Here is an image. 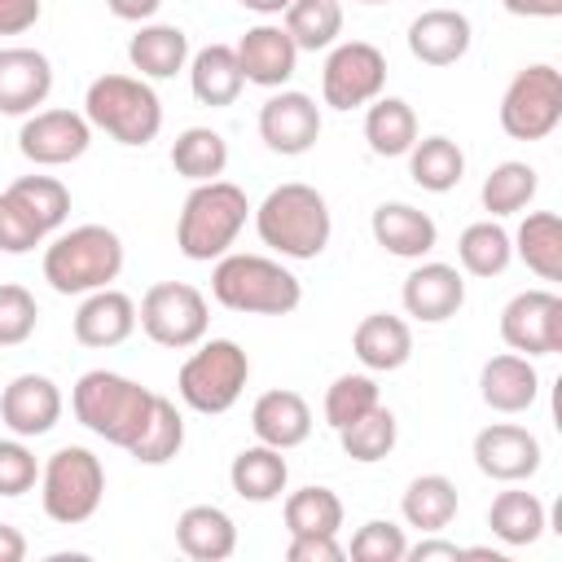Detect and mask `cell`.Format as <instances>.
Wrapping results in <instances>:
<instances>
[{
    "instance_id": "obj_18",
    "label": "cell",
    "mask_w": 562,
    "mask_h": 562,
    "mask_svg": "<svg viewBox=\"0 0 562 562\" xmlns=\"http://www.w3.org/2000/svg\"><path fill=\"white\" fill-rule=\"evenodd\" d=\"M53 92V61L40 48H0V114H35Z\"/></svg>"
},
{
    "instance_id": "obj_37",
    "label": "cell",
    "mask_w": 562,
    "mask_h": 562,
    "mask_svg": "<svg viewBox=\"0 0 562 562\" xmlns=\"http://www.w3.org/2000/svg\"><path fill=\"white\" fill-rule=\"evenodd\" d=\"M536 189H540L536 167L509 158V162H496V167L487 171L479 198H483V211H487L492 220H505V215H518V211L536 198Z\"/></svg>"
},
{
    "instance_id": "obj_27",
    "label": "cell",
    "mask_w": 562,
    "mask_h": 562,
    "mask_svg": "<svg viewBox=\"0 0 562 562\" xmlns=\"http://www.w3.org/2000/svg\"><path fill=\"white\" fill-rule=\"evenodd\" d=\"M127 61L140 79H176L189 66V35L171 22H145L127 40Z\"/></svg>"
},
{
    "instance_id": "obj_16",
    "label": "cell",
    "mask_w": 562,
    "mask_h": 562,
    "mask_svg": "<svg viewBox=\"0 0 562 562\" xmlns=\"http://www.w3.org/2000/svg\"><path fill=\"white\" fill-rule=\"evenodd\" d=\"M0 422L18 439H40L61 422V391L48 373H18L0 391Z\"/></svg>"
},
{
    "instance_id": "obj_49",
    "label": "cell",
    "mask_w": 562,
    "mask_h": 562,
    "mask_svg": "<svg viewBox=\"0 0 562 562\" xmlns=\"http://www.w3.org/2000/svg\"><path fill=\"white\" fill-rule=\"evenodd\" d=\"M40 22V0H0V35H22Z\"/></svg>"
},
{
    "instance_id": "obj_44",
    "label": "cell",
    "mask_w": 562,
    "mask_h": 562,
    "mask_svg": "<svg viewBox=\"0 0 562 562\" xmlns=\"http://www.w3.org/2000/svg\"><path fill=\"white\" fill-rule=\"evenodd\" d=\"M404 553H408V536L391 518H369L364 527H356L347 544V558L356 562H404Z\"/></svg>"
},
{
    "instance_id": "obj_5",
    "label": "cell",
    "mask_w": 562,
    "mask_h": 562,
    "mask_svg": "<svg viewBox=\"0 0 562 562\" xmlns=\"http://www.w3.org/2000/svg\"><path fill=\"white\" fill-rule=\"evenodd\" d=\"M123 272V241L105 224H79L44 246V281L57 294H92Z\"/></svg>"
},
{
    "instance_id": "obj_10",
    "label": "cell",
    "mask_w": 562,
    "mask_h": 562,
    "mask_svg": "<svg viewBox=\"0 0 562 562\" xmlns=\"http://www.w3.org/2000/svg\"><path fill=\"white\" fill-rule=\"evenodd\" d=\"M136 325L145 329L149 342L184 351V347H198L206 338L211 312H206V299H202L198 285H189V281H158V285L145 290L140 307H136Z\"/></svg>"
},
{
    "instance_id": "obj_48",
    "label": "cell",
    "mask_w": 562,
    "mask_h": 562,
    "mask_svg": "<svg viewBox=\"0 0 562 562\" xmlns=\"http://www.w3.org/2000/svg\"><path fill=\"white\" fill-rule=\"evenodd\" d=\"M285 558H290V562H342V558H347V549L338 544V536L307 531V536H290Z\"/></svg>"
},
{
    "instance_id": "obj_53",
    "label": "cell",
    "mask_w": 562,
    "mask_h": 562,
    "mask_svg": "<svg viewBox=\"0 0 562 562\" xmlns=\"http://www.w3.org/2000/svg\"><path fill=\"white\" fill-rule=\"evenodd\" d=\"M26 558V536L13 522H0V562H22Z\"/></svg>"
},
{
    "instance_id": "obj_13",
    "label": "cell",
    "mask_w": 562,
    "mask_h": 562,
    "mask_svg": "<svg viewBox=\"0 0 562 562\" xmlns=\"http://www.w3.org/2000/svg\"><path fill=\"white\" fill-rule=\"evenodd\" d=\"M88 145H92V123L75 110H35L18 132V149L35 167H66L83 158Z\"/></svg>"
},
{
    "instance_id": "obj_38",
    "label": "cell",
    "mask_w": 562,
    "mask_h": 562,
    "mask_svg": "<svg viewBox=\"0 0 562 562\" xmlns=\"http://www.w3.org/2000/svg\"><path fill=\"white\" fill-rule=\"evenodd\" d=\"M457 259H461V268L470 277H501L509 268V259H514V241L496 220H479V224L461 228Z\"/></svg>"
},
{
    "instance_id": "obj_25",
    "label": "cell",
    "mask_w": 562,
    "mask_h": 562,
    "mask_svg": "<svg viewBox=\"0 0 562 562\" xmlns=\"http://www.w3.org/2000/svg\"><path fill=\"white\" fill-rule=\"evenodd\" d=\"M369 228H373V241H378L386 255H395V259H422V255H430L435 241H439L435 220H430L426 211L408 206V202H382V206L373 211Z\"/></svg>"
},
{
    "instance_id": "obj_2",
    "label": "cell",
    "mask_w": 562,
    "mask_h": 562,
    "mask_svg": "<svg viewBox=\"0 0 562 562\" xmlns=\"http://www.w3.org/2000/svg\"><path fill=\"white\" fill-rule=\"evenodd\" d=\"M255 233L281 259H316L334 233L329 202L312 184L285 180L255 206Z\"/></svg>"
},
{
    "instance_id": "obj_33",
    "label": "cell",
    "mask_w": 562,
    "mask_h": 562,
    "mask_svg": "<svg viewBox=\"0 0 562 562\" xmlns=\"http://www.w3.org/2000/svg\"><path fill=\"white\" fill-rule=\"evenodd\" d=\"M509 241H514V255L540 281H562V220L553 211H531Z\"/></svg>"
},
{
    "instance_id": "obj_7",
    "label": "cell",
    "mask_w": 562,
    "mask_h": 562,
    "mask_svg": "<svg viewBox=\"0 0 562 562\" xmlns=\"http://www.w3.org/2000/svg\"><path fill=\"white\" fill-rule=\"evenodd\" d=\"M250 382V356L241 351V342L233 338H211V342H198V351L180 364L176 373V391L180 400L193 408V413H206V417H220L228 413L241 391Z\"/></svg>"
},
{
    "instance_id": "obj_1",
    "label": "cell",
    "mask_w": 562,
    "mask_h": 562,
    "mask_svg": "<svg viewBox=\"0 0 562 562\" xmlns=\"http://www.w3.org/2000/svg\"><path fill=\"white\" fill-rule=\"evenodd\" d=\"M154 400L158 391L123 378V373H110V369H88L75 391H70V408L79 417V426H88L97 439L114 443V448H132L154 413Z\"/></svg>"
},
{
    "instance_id": "obj_12",
    "label": "cell",
    "mask_w": 562,
    "mask_h": 562,
    "mask_svg": "<svg viewBox=\"0 0 562 562\" xmlns=\"http://www.w3.org/2000/svg\"><path fill=\"white\" fill-rule=\"evenodd\" d=\"M501 338L509 351L536 360L562 351V299L553 290H522L501 312Z\"/></svg>"
},
{
    "instance_id": "obj_51",
    "label": "cell",
    "mask_w": 562,
    "mask_h": 562,
    "mask_svg": "<svg viewBox=\"0 0 562 562\" xmlns=\"http://www.w3.org/2000/svg\"><path fill=\"white\" fill-rule=\"evenodd\" d=\"M105 4H110V13L123 18V22H149V18L162 9V0H105Z\"/></svg>"
},
{
    "instance_id": "obj_28",
    "label": "cell",
    "mask_w": 562,
    "mask_h": 562,
    "mask_svg": "<svg viewBox=\"0 0 562 562\" xmlns=\"http://www.w3.org/2000/svg\"><path fill=\"white\" fill-rule=\"evenodd\" d=\"M189 88L202 105H233L246 88L241 61L233 44H206L189 57Z\"/></svg>"
},
{
    "instance_id": "obj_41",
    "label": "cell",
    "mask_w": 562,
    "mask_h": 562,
    "mask_svg": "<svg viewBox=\"0 0 562 562\" xmlns=\"http://www.w3.org/2000/svg\"><path fill=\"white\" fill-rule=\"evenodd\" d=\"M4 193L40 224L44 237L57 233V228L66 224V215H70V193H66V184L53 180V176H18Z\"/></svg>"
},
{
    "instance_id": "obj_52",
    "label": "cell",
    "mask_w": 562,
    "mask_h": 562,
    "mask_svg": "<svg viewBox=\"0 0 562 562\" xmlns=\"http://www.w3.org/2000/svg\"><path fill=\"white\" fill-rule=\"evenodd\" d=\"M514 18H562V0H501Z\"/></svg>"
},
{
    "instance_id": "obj_9",
    "label": "cell",
    "mask_w": 562,
    "mask_h": 562,
    "mask_svg": "<svg viewBox=\"0 0 562 562\" xmlns=\"http://www.w3.org/2000/svg\"><path fill=\"white\" fill-rule=\"evenodd\" d=\"M562 123V70L549 61L522 66L501 97V132L509 140H544Z\"/></svg>"
},
{
    "instance_id": "obj_55",
    "label": "cell",
    "mask_w": 562,
    "mask_h": 562,
    "mask_svg": "<svg viewBox=\"0 0 562 562\" xmlns=\"http://www.w3.org/2000/svg\"><path fill=\"white\" fill-rule=\"evenodd\" d=\"M342 4V0H338ZM356 4H386V0H356Z\"/></svg>"
},
{
    "instance_id": "obj_29",
    "label": "cell",
    "mask_w": 562,
    "mask_h": 562,
    "mask_svg": "<svg viewBox=\"0 0 562 562\" xmlns=\"http://www.w3.org/2000/svg\"><path fill=\"white\" fill-rule=\"evenodd\" d=\"M228 483H233V492H237L241 501H250V505H268V501H277V496L285 492V483H290V465H285L281 448L250 443V448H241V452L233 457V465H228Z\"/></svg>"
},
{
    "instance_id": "obj_4",
    "label": "cell",
    "mask_w": 562,
    "mask_h": 562,
    "mask_svg": "<svg viewBox=\"0 0 562 562\" xmlns=\"http://www.w3.org/2000/svg\"><path fill=\"white\" fill-rule=\"evenodd\" d=\"M250 202L233 180H202L193 184V193L180 206L176 220V246L184 259L193 263H211L220 255H228V246L237 241V233L246 228Z\"/></svg>"
},
{
    "instance_id": "obj_47",
    "label": "cell",
    "mask_w": 562,
    "mask_h": 562,
    "mask_svg": "<svg viewBox=\"0 0 562 562\" xmlns=\"http://www.w3.org/2000/svg\"><path fill=\"white\" fill-rule=\"evenodd\" d=\"M40 241H44L40 224H35L9 193H0V250H4V255H26V250H35Z\"/></svg>"
},
{
    "instance_id": "obj_39",
    "label": "cell",
    "mask_w": 562,
    "mask_h": 562,
    "mask_svg": "<svg viewBox=\"0 0 562 562\" xmlns=\"http://www.w3.org/2000/svg\"><path fill=\"white\" fill-rule=\"evenodd\" d=\"M395 439H400V422H395V413H391L386 404H373L364 417H356V422H347V426L338 430L342 452H347L351 461H360V465H373V461L391 457Z\"/></svg>"
},
{
    "instance_id": "obj_3",
    "label": "cell",
    "mask_w": 562,
    "mask_h": 562,
    "mask_svg": "<svg viewBox=\"0 0 562 562\" xmlns=\"http://www.w3.org/2000/svg\"><path fill=\"white\" fill-rule=\"evenodd\" d=\"M211 294L228 312L285 316L303 303V281L268 255H220L211 272Z\"/></svg>"
},
{
    "instance_id": "obj_20",
    "label": "cell",
    "mask_w": 562,
    "mask_h": 562,
    "mask_svg": "<svg viewBox=\"0 0 562 562\" xmlns=\"http://www.w3.org/2000/svg\"><path fill=\"white\" fill-rule=\"evenodd\" d=\"M237 61H241L246 83L281 88V83H290L294 66H299V48H294V40L285 35V26L259 22V26H250V31L237 40Z\"/></svg>"
},
{
    "instance_id": "obj_50",
    "label": "cell",
    "mask_w": 562,
    "mask_h": 562,
    "mask_svg": "<svg viewBox=\"0 0 562 562\" xmlns=\"http://www.w3.org/2000/svg\"><path fill=\"white\" fill-rule=\"evenodd\" d=\"M404 558H413V562H430V558H465V549L461 544H452V540H439V531H430V536H422L417 544H408V553Z\"/></svg>"
},
{
    "instance_id": "obj_42",
    "label": "cell",
    "mask_w": 562,
    "mask_h": 562,
    "mask_svg": "<svg viewBox=\"0 0 562 562\" xmlns=\"http://www.w3.org/2000/svg\"><path fill=\"white\" fill-rule=\"evenodd\" d=\"M184 448V417H180V408L167 400V395H158L154 400V413H149V422H145V430H140V439L127 448L140 465H167L176 452Z\"/></svg>"
},
{
    "instance_id": "obj_31",
    "label": "cell",
    "mask_w": 562,
    "mask_h": 562,
    "mask_svg": "<svg viewBox=\"0 0 562 562\" xmlns=\"http://www.w3.org/2000/svg\"><path fill=\"white\" fill-rule=\"evenodd\" d=\"M487 527L501 544L509 549H522V544H536L544 536V501L527 487H509L492 501L487 509Z\"/></svg>"
},
{
    "instance_id": "obj_54",
    "label": "cell",
    "mask_w": 562,
    "mask_h": 562,
    "mask_svg": "<svg viewBox=\"0 0 562 562\" xmlns=\"http://www.w3.org/2000/svg\"><path fill=\"white\" fill-rule=\"evenodd\" d=\"M237 4L250 9V13H259V18H277V13L290 9V0H237Z\"/></svg>"
},
{
    "instance_id": "obj_17",
    "label": "cell",
    "mask_w": 562,
    "mask_h": 562,
    "mask_svg": "<svg viewBox=\"0 0 562 562\" xmlns=\"http://www.w3.org/2000/svg\"><path fill=\"white\" fill-rule=\"evenodd\" d=\"M400 303H404V312L413 321L439 325V321H448V316L461 312V303H465V277L452 263H439V259L417 263L404 277V285H400Z\"/></svg>"
},
{
    "instance_id": "obj_32",
    "label": "cell",
    "mask_w": 562,
    "mask_h": 562,
    "mask_svg": "<svg viewBox=\"0 0 562 562\" xmlns=\"http://www.w3.org/2000/svg\"><path fill=\"white\" fill-rule=\"evenodd\" d=\"M364 140L378 158H404L417 140V114L404 97H373L364 114Z\"/></svg>"
},
{
    "instance_id": "obj_35",
    "label": "cell",
    "mask_w": 562,
    "mask_h": 562,
    "mask_svg": "<svg viewBox=\"0 0 562 562\" xmlns=\"http://www.w3.org/2000/svg\"><path fill=\"white\" fill-rule=\"evenodd\" d=\"M171 167L176 176L202 184V180H220L228 167V140L215 127H184L171 140Z\"/></svg>"
},
{
    "instance_id": "obj_40",
    "label": "cell",
    "mask_w": 562,
    "mask_h": 562,
    "mask_svg": "<svg viewBox=\"0 0 562 562\" xmlns=\"http://www.w3.org/2000/svg\"><path fill=\"white\" fill-rule=\"evenodd\" d=\"M281 514H285L290 536H307V531L338 536V527H342V501H338L334 487H321V483H307V487L290 492Z\"/></svg>"
},
{
    "instance_id": "obj_14",
    "label": "cell",
    "mask_w": 562,
    "mask_h": 562,
    "mask_svg": "<svg viewBox=\"0 0 562 562\" xmlns=\"http://www.w3.org/2000/svg\"><path fill=\"white\" fill-rule=\"evenodd\" d=\"M540 439L527 426L514 422H492L474 435V465L479 474L496 479V483H522L540 470Z\"/></svg>"
},
{
    "instance_id": "obj_23",
    "label": "cell",
    "mask_w": 562,
    "mask_h": 562,
    "mask_svg": "<svg viewBox=\"0 0 562 562\" xmlns=\"http://www.w3.org/2000/svg\"><path fill=\"white\" fill-rule=\"evenodd\" d=\"M250 430L268 448H281V452L299 448L312 435V408H307V400L299 391H285V386L263 391L255 400V408H250Z\"/></svg>"
},
{
    "instance_id": "obj_43",
    "label": "cell",
    "mask_w": 562,
    "mask_h": 562,
    "mask_svg": "<svg viewBox=\"0 0 562 562\" xmlns=\"http://www.w3.org/2000/svg\"><path fill=\"white\" fill-rule=\"evenodd\" d=\"M373 404H382L378 382H373L369 373H342V378H334L329 391H325V422H329L334 430H342L347 422L364 417Z\"/></svg>"
},
{
    "instance_id": "obj_21",
    "label": "cell",
    "mask_w": 562,
    "mask_h": 562,
    "mask_svg": "<svg viewBox=\"0 0 562 562\" xmlns=\"http://www.w3.org/2000/svg\"><path fill=\"white\" fill-rule=\"evenodd\" d=\"M136 329V303L114 290V285H101L92 294H83L79 312H75V342L79 347H119L127 342Z\"/></svg>"
},
{
    "instance_id": "obj_11",
    "label": "cell",
    "mask_w": 562,
    "mask_h": 562,
    "mask_svg": "<svg viewBox=\"0 0 562 562\" xmlns=\"http://www.w3.org/2000/svg\"><path fill=\"white\" fill-rule=\"evenodd\" d=\"M386 88V57L378 44L369 40H347L334 44L321 70V97L329 110H356L369 105L373 97H382Z\"/></svg>"
},
{
    "instance_id": "obj_8",
    "label": "cell",
    "mask_w": 562,
    "mask_h": 562,
    "mask_svg": "<svg viewBox=\"0 0 562 562\" xmlns=\"http://www.w3.org/2000/svg\"><path fill=\"white\" fill-rule=\"evenodd\" d=\"M105 496V465L92 448L66 443L40 465V501L44 514L61 527H79L101 509Z\"/></svg>"
},
{
    "instance_id": "obj_26",
    "label": "cell",
    "mask_w": 562,
    "mask_h": 562,
    "mask_svg": "<svg viewBox=\"0 0 562 562\" xmlns=\"http://www.w3.org/2000/svg\"><path fill=\"white\" fill-rule=\"evenodd\" d=\"M176 544L193 562H224L237 549V522L220 505H189L176 518Z\"/></svg>"
},
{
    "instance_id": "obj_30",
    "label": "cell",
    "mask_w": 562,
    "mask_h": 562,
    "mask_svg": "<svg viewBox=\"0 0 562 562\" xmlns=\"http://www.w3.org/2000/svg\"><path fill=\"white\" fill-rule=\"evenodd\" d=\"M400 514L422 536L443 531L457 518V483L448 474H417L400 496Z\"/></svg>"
},
{
    "instance_id": "obj_46",
    "label": "cell",
    "mask_w": 562,
    "mask_h": 562,
    "mask_svg": "<svg viewBox=\"0 0 562 562\" xmlns=\"http://www.w3.org/2000/svg\"><path fill=\"white\" fill-rule=\"evenodd\" d=\"M40 479V465H35V452L13 435V439H0V496H22L31 492Z\"/></svg>"
},
{
    "instance_id": "obj_19",
    "label": "cell",
    "mask_w": 562,
    "mask_h": 562,
    "mask_svg": "<svg viewBox=\"0 0 562 562\" xmlns=\"http://www.w3.org/2000/svg\"><path fill=\"white\" fill-rule=\"evenodd\" d=\"M474 44V26L461 9H426L408 22V53L422 66H457Z\"/></svg>"
},
{
    "instance_id": "obj_22",
    "label": "cell",
    "mask_w": 562,
    "mask_h": 562,
    "mask_svg": "<svg viewBox=\"0 0 562 562\" xmlns=\"http://www.w3.org/2000/svg\"><path fill=\"white\" fill-rule=\"evenodd\" d=\"M479 395L492 413H527L540 395V373L527 356L505 351L479 369Z\"/></svg>"
},
{
    "instance_id": "obj_24",
    "label": "cell",
    "mask_w": 562,
    "mask_h": 562,
    "mask_svg": "<svg viewBox=\"0 0 562 562\" xmlns=\"http://www.w3.org/2000/svg\"><path fill=\"white\" fill-rule=\"evenodd\" d=\"M351 351L356 360L369 369V373H395L408 364L413 356V329L404 316H391V312H369L356 334H351Z\"/></svg>"
},
{
    "instance_id": "obj_34",
    "label": "cell",
    "mask_w": 562,
    "mask_h": 562,
    "mask_svg": "<svg viewBox=\"0 0 562 562\" xmlns=\"http://www.w3.org/2000/svg\"><path fill=\"white\" fill-rule=\"evenodd\" d=\"M408 176H413V184L426 189V193H448V189H457L461 176H465V154H461V145L448 140V136H422V140H413V149H408Z\"/></svg>"
},
{
    "instance_id": "obj_6",
    "label": "cell",
    "mask_w": 562,
    "mask_h": 562,
    "mask_svg": "<svg viewBox=\"0 0 562 562\" xmlns=\"http://www.w3.org/2000/svg\"><path fill=\"white\" fill-rule=\"evenodd\" d=\"M83 119L119 145H149L162 132V101L136 75H101L83 92Z\"/></svg>"
},
{
    "instance_id": "obj_15",
    "label": "cell",
    "mask_w": 562,
    "mask_h": 562,
    "mask_svg": "<svg viewBox=\"0 0 562 562\" xmlns=\"http://www.w3.org/2000/svg\"><path fill=\"white\" fill-rule=\"evenodd\" d=\"M259 136L272 154H307L321 136V105L307 97V92H272L263 105H259Z\"/></svg>"
},
{
    "instance_id": "obj_36",
    "label": "cell",
    "mask_w": 562,
    "mask_h": 562,
    "mask_svg": "<svg viewBox=\"0 0 562 562\" xmlns=\"http://www.w3.org/2000/svg\"><path fill=\"white\" fill-rule=\"evenodd\" d=\"M285 35L299 53L334 48L342 35V4L338 0H290L285 9Z\"/></svg>"
},
{
    "instance_id": "obj_45",
    "label": "cell",
    "mask_w": 562,
    "mask_h": 562,
    "mask_svg": "<svg viewBox=\"0 0 562 562\" xmlns=\"http://www.w3.org/2000/svg\"><path fill=\"white\" fill-rule=\"evenodd\" d=\"M40 325V303L26 285H0V347H22Z\"/></svg>"
}]
</instances>
